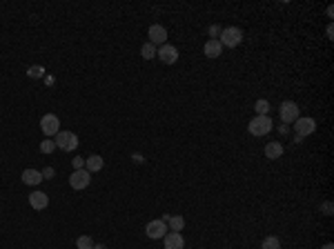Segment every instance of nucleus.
I'll return each mask as SVG.
<instances>
[{
  "label": "nucleus",
  "instance_id": "nucleus-1",
  "mask_svg": "<svg viewBox=\"0 0 334 249\" xmlns=\"http://www.w3.org/2000/svg\"><path fill=\"white\" fill-rule=\"evenodd\" d=\"M250 134L252 136H265V134H270L272 131V120H270V116H257L254 120H250Z\"/></svg>",
  "mask_w": 334,
  "mask_h": 249
},
{
  "label": "nucleus",
  "instance_id": "nucleus-2",
  "mask_svg": "<svg viewBox=\"0 0 334 249\" xmlns=\"http://www.w3.org/2000/svg\"><path fill=\"white\" fill-rule=\"evenodd\" d=\"M243 40V31L238 27H225L221 31V40L218 43L223 45V47H236L238 43Z\"/></svg>",
  "mask_w": 334,
  "mask_h": 249
},
{
  "label": "nucleus",
  "instance_id": "nucleus-3",
  "mask_svg": "<svg viewBox=\"0 0 334 249\" xmlns=\"http://www.w3.org/2000/svg\"><path fill=\"white\" fill-rule=\"evenodd\" d=\"M56 147H60L63 151H72L78 147V136L72 131H58L56 134Z\"/></svg>",
  "mask_w": 334,
  "mask_h": 249
},
{
  "label": "nucleus",
  "instance_id": "nucleus-4",
  "mask_svg": "<svg viewBox=\"0 0 334 249\" xmlns=\"http://www.w3.org/2000/svg\"><path fill=\"white\" fill-rule=\"evenodd\" d=\"M40 129H43L45 136H56V134L60 131V120H58V116H53V114L43 116V120H40Z\"/></svg>",
  "mask_w": 334,
  "mask_h": 249
},
{
  "label": "nucleus",
  "instance_id": "nucleus-5",
  "mask_svg": "<svg viewBox=\"0 0 334 249\" xmlns=\"http://www.w3.org/2000/svg\"><path fill=\"white\" fill-rule=\"evenodd\" d=\"M89 172L87 169H76V172H72V178H69V185H72V189H76V192H80V189H85V187H89Z\"/></svg>",
  "mask_w": 334,
  "mask_h": 249
},
{
  "label": "nucleus",
  "instance_id": "nucleus-6",
  "mask_svg": "<svg viewBox=\"0 0 334 249\" xmlns=\"http://www.w3.org/2000/svg\"><path fill=\"white\" fill-rule=\"evenodd\" d=\"M145 234L150 236V238H154V240L165 238V234H167V223H165V221H152V223H147Z\"/></svg>",
  "mask_w": 334,
  "mask_h": 249
},
{
  "label": "nucleus",
  "instance_id": "nucleus-7",
  "mask_svg": "<svg viewBox=\"0 0 334 249\" xmlns=\"http://www.w3.org/2000/svg\"><path fill=\"white\" fill-rule=\"evenodd\" d=\"M294 129H296V136H310V134H314V129H316V123H314V118H296L294 120Z\"/></svg>",
  "mask_w": 334,
  "mask_h": 249
},
{
  "label": "nucleus",
  "instance_id": "nucleus-8",
  "mask_svg": "<svg viewBox=\"0 0 334 249\" xmlns=\"http://www.w3.org/2000/svg\"><path fill=\"white\" fill-rule=\"evenodd\" d=\"M156 56H158L160 62H165V65H174V62L179 60V49L172 47V45H163V47L156 51Z\"/></svg>",
  "mask_w": 334,
  "mask_h": 249
},
{
  "label": "nucleus",
  "instance_id": "nucleus-9",
  "mask_svg": "<svg viewBox=\"0 0 334 249\" xmlns=\"http://www.w3.org/2000/svg\"><path fill=\"white\" fill-rule=\"evenodd\" d=\"M147 36H150V43L154 45V47H156V45H160V47H163L165 40H167V29L160 27V25H152L150 31H147Z\"/></svg>",
  "mask_w": 334,
  "mask_h": 249
},
{
  "label": "nucleus",
  "instance_id": "nucleus-10",
  "mask_svg": "<svg viewBox=\"0 0 334 249\" xmlns=\"http://www.w3.org/2000/svg\"><path fill=\"white\" fill-rule=\"evenodd\" d=\"M281 118H283V123H294V120L299 118V105L292 100H285L281 105Z\"/></svg>",
  "mask_w": 334,
  "mask_h": 249
},
{
  "label": "nucleus",
  "instance_id": "nucleus-11",
  "mask_svg": "<svg viewBox=\"0 0 334 249\" xmlns=\"http://www.w3.org/2000/svg\"><path fill=\"white\" fill-rule=\"evenodd\" d=\"M163 240H165V249H183L185 247V238L180 236V231H167Z\"/></svg>",
  "mask_w": 334,
  "mask_h": 249
},
{
  "label": "nucleus",
  "instance_id": "nucleus-12",
  "mask_svg": "<svg viewBox=\"0 0 334 249\" xmlns=\"http://www.w3.org/2000/svg\"><path fill=\"white\" fill-rule=\"evenodd\" d=\"M29 205L34 207V209H45V207L49 205V198H47V194L45 192H34V194H29Z\"/></svg>",
  "mask_w": 334,
  "mask_h": 249
},
{
  "label": "nucleus",
  "instance_id": "nucleus-13",
  "mask_svg": "<svg viewBox=\"0 0 334 249\" xmlns=\"http://www.w3.org/2000/svg\"><path fill=\"white\" fill-rule=\"evenodd\" d=\"M45 178H43V172L38 169H25L23 172V182L25 185H40Z\"/></svg>",
  "mask_w": 334,
  "mask_h": 249
},
{
  "label": "nucleus",
  "instance_id": "nucleus-14",
  "mask_svg": "<svg viewBox=\"0 0 334 249\" xmlns=\"http://www.w3.org/2000/svg\"><path fill=\"white\" fill-rule=\"evenodd\" d=\"M223 53V45L218 43L216 38H212V40H207L205 43V56L207 58H218Z\"/></svg>",
  "mask_w": 334,
  "mask_h": 249
},
{
  "label": "nucleus",
  "instance_id": "nucleus-15",
  "mask_svg": "<svg viewBox=\"0 0 334 249\" xmlns=\"http://www.w3.org/2000/svg\"><path fill=\"white\" fill-rule=\"evenodd\" d=\"M265 156H267L270 160L281 158V156H283V145H281V143H267V147H265Z\"/></svg>",
  "mask_w": 334,
  "mask_h": 249
},
{
  "label": "nucleus",
  "instance_id": "nucleus-16",
  "mask_svg": "<svg viewBox=\"0 0 334 249\" xmlns=\"http://www.w3.org/2000/svg\"><path fill=\"white\" fill-rule=\"evenodd\" d=\"M103 165H105V160H103L101 156H89V158L85 160V169H87L89 174H92V172H101Z\"/></svg>",
  "mask_w": 334,
  "mask_h": 249
},
{
  "label": "nucleus",
  "instance_id": "nucleus-17",
  "mask_svg": "<svg viewBox=\"0 0 334 249\" xmlns=\"http://www.w3.org/2000/svg\"><path fill=\"white\" fill-rule=\"evenodd\" d=\"M163 221H165V223H170L172 231H180V229L185 227V218H183V216H165Z\"/></svg>",
  "mask_w": 334,
  "mask_h": 249
},
{
  "label": "nucleus",
  "instance_id": "nucleus-18",
  "mask_svg": "<svg viewBox=\"0 0 334 249\" xmlns=\"http://www.w3.org/2000/svg\"><path fill=\"white\" fill-rule=\"evenodd\" d=\"M261 249H281V240L276 238V236H267V238L263 240Z\"/></svg>",
  "mask_w": 334,
  "mask_h": 249
},
{
  "label": "nucleus",
  "instance_id": "nucleus-19",
  "mask_svg": "<svg viewBox=\"0 0 334 249\" xmlns=\"http://www.w3.org/2000/svg\"><path fill=\"white\" fill-rule=\"evenodd\" d=\"M156 51H158V49H156L152 43H145L141 47V53H143V58H145V60H152V58L156 56Z\"/></svg>",
  "mask_w": 334,
  "mask_h": 249
},
{
  "label": "nucleus",
  "instance_id": "nucleus-20",
  "mask_svg": "<svg viewBox=\"0 0 334 249\" xmlns=\"http://www.w3.org/2000/svg\"><path fill=\"white\" fill-rule=\"evenodd\" d=\"M76 247L78 249H94V243L89 236H80V238L76 240Z\"/></svg>",
  "mask_w": 334,
  "mask_h": 249
},
{
  "label": "nucleus",
  "instance_id": "nucleus-21",
  "mask_svg": "<svg viewBox=\"0 0 334 249\" xmlns=\"http://www.w3.org/2000/svg\"><path fill=\"white\" fill-rule=\"evenodd\" d=\"M254 109L258 111V116H267V114H270V102H267V100H257Z\"/></svg>",
  "mask_w": 334,
  "mask_h": 249
},
{
  "label": "nucleus",
  "instance_id": "nucleus-22",
  "mask_svg": "<svg viewBox=\"0 0 334 249\" xmlns=\"http://www.w3.org/2000/svg\"><path fill=\"white\" fill-rule=\"evenodd\" d=\"M53 149H56V143H53L51 138H47V140H43V143H40V151H43V153H51Z\"/></svg>",
  "mask_w": 334,
  "mask_h": 249
},
{
  "label": "nucleus",
  "instance_id": "nucleus-23",
  "mask_svg": "<svg viewBox=\"0 0 334 249\" xmlns=\"http://www.w3.org/2000/svg\"><path fill=\"white\" fill-rule=\"evenodd\" d=\"M43 72H45L43 67H31V69H29V72H27V74H29L31 78H36V76H43Z\"/></svg>",
  "mask_w": 334,
  "mask_h": 249
},
{
  "label": "nucleus",
  "instance_id": "nucleus-24",
  "mask_svg": "<svg viewBox=\"0 0 334 249\" xmlns=\"http://www.w3.org/2000/svg\"><path fill=\"white\" fill-rule=\"evenodd\" d=\"M321 209H323L325 216H332V202H323V205H321Z\"/></svg>",
  "mask_w": 334,
  "mask_h": 249
},
{
  "label": "nucleus",
  "instance_id": "nucleus-25",
  "mask_svg": "<svg viewBox=\"0 0 334 249\" xmlns=\"http://www.w3.org/2000/svg\"><path fill=\"white\" fill-rule=\"evenodd\" d=\"M82 165H85V158H74V167L76 169H82Z\"/></svg>",
  "mask_w": 334,
  "mask_h": 249
},
{
  "label": "nucleus",
  "instance_id": "nucleus-26",
  "mask_svg": "<svg viewBox=\"0 0 334 249\" xmlns=\"http://www.w3.org/2000/svg\"><path fill=\"white\" fill-rule=\"evenodd\" d=\"M218 31H221V27H216V25H214V27H209V34H212V36H216Z\"/></svg>",
  "mask_w": 334,
  "mask_h": 249
},
{
  "label": "nucleus",
  "instance_id": "nucleus-27",
  "mask_svg": "<svg viewBox=\"0 0 334 249\" xmlns=\"http://www.w3.org/2000/svg\"><path fill=\"white\" fill-rule=\"evenodd\" d=\"M323 249H334V245H332V243H328V245H323Z\"/></svg>",
  "mask_w": 334,
  "mask_h": 249
},
{
  "label": "nucleus",
  "instance_id": "nucleus-28",
  "mask_svg": "<svg viewBox=\"0 0 334 249\" xmlns=\"http://www.w3.org/2000/svg\"><path fill=\"white\" fill-rule=\"evenodd\" d=\"M94 249H107L105 245H94Z\"/></svg>",
  "mask_w": 334,
  "mask_h": 249
}]
</instances>
